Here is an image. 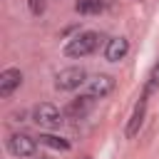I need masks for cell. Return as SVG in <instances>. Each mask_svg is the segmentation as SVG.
I'll list each match as a JSON object with an SVG mask.
<instances>
[{"label": "cell", "mask_w": 159, "mask_h": 159, "mask_svg": "<svg viewBox=\"0 0 159 159\" xmlns=\"http://www.w3.org/2000/svg\"><path fill=\"white\" fill-rule=\"evenodd\" d=\"M87 80H89V77H87V70H84V67H65V70H60V72L55 75V87H57L60 92H75V89H80Z\"/></svg>", "instance_id": "cell-3"}, {"label": "cell", "mask_w": 159, "mask_h": 159, "mask_svg": "<svg viewBox=\"0 0 159 159\" xmlns=\"http://www.w3.org/2000/svg\"><path fill=\"white\" fill-rule=\"evenodd\" d=\"M37 139H40V144H45V147H50L55 152H67L70 149V142L65 137H60V134H52V132H42Z\"/></svg>", "instance_id": "cell-10"}, {"label": "cell", "mask_w": 159, "mask_h": 159, "mask_svg": "<svg viewBox=\"0 0 159 159\" xmlns=\"http://www.w3.org/2000/svg\"><path fill=\"white\" fill-rule=\"evenodd\" d=\"M20 84H22V72L17 67H5L0 72V97L2 99H7Z\"/></svg>", "instance_id": "cell-7"}, {"label": "cell", "mask_w": 159, "mask_h": 159, "mask_svg": "<svg viewBox=\"0 0 159 159\" xmlns=\"http://www.w3.org/2000/svg\"><path fill=\"white\" fill-rule=\"evenodd\" d=\"M32 159H52V157H47V154H32Z\"/></svg>", "instance_id": "cell-14"}, {"label": "cell", "mask_w": 159, "mask_h": 159, "mask_svg": "<svg viewBox=\"0 0 159 159\" xmlns=\"http://www.w3.org/2000/svg\"><path fill=\"white\" fill-rule=\"evenodd\" d=\"M75 10L80 15H99L104 10V0H77Z\"/></svg>", "instance_id": "cell-11"}, {"label": "cell", "mask_w": 159, "mask_h": 159, "mask_svg": "<svg viewBox=\"0 0 159 159\" xmlns=\"http://www.w3.org/2000/svg\"><path fill=\"white\" fill-rule=\"evenodd\" d=\"M32 122H35L40 129L52 132V129H60V127H62L65 112H60V109H57L55 104H50V102H42V104H35V107H32Z\"/></svg>", "instance_id": "cell-2"}, {"label": "cell", "mask_w": 159, "mask_h": 159, "mask_svg": "<svg viewBox=\"0 0 159 159\" xmlns=\"http://www.w3.org/2000/svg\"><path fill=\"white\" fill-rule=\"evenodd\" d=\"M5 144H7V152L12 157H32L37 152V139L30 137L27 132H12Z\"/></svg>", "instance_id": "cell-4"}, {"label": "cell", "mask_w": 159, "mask_h": 159, "mask_svg": "<svg viewBox=\"0 0 159 159\" xmlns=\"http://www.w3.org/2000/svg\"><path fill=\"white\" fill-rule=\"evenodd\" d=\"M99 40H102V35L97 30H82V32H77L75 37H70L65 42V55L67 57H75V60H82V57L97 52Z\"/></svg>", "instance_id": "cell-1"}, {"label": "cell", "mask_w": 159, "mask_h": 159, "mask_svg": "<svg viewBox=\"0 0 159 159\" xmlns=\"http://www.w3.org/2000/svg\"><path fill=\"white\" fill-rule=\"evenodd\" d=\"M84 159H89V157H84Z\"/></svg>", "instance_id": "cell-15"}, {"label": "cell", "mask_w": 159, "mask_h": 159, "mask_svg": "<svg viewBox=\"0 0 159 159\" xmlns=\"http://www.w3.org/2000/svg\"><path fill=\"white\" fill-rule=\"evenodd\" d=\"M127 52H129L127 37H109L107 45H104V60L107 62H119V60L127 57Z\"/></svg>", "instance_id": "cell-9"}, {"label": "cell", "mask_w": 159, "mask_h": 159, "mask_svg": "<svg viewBox=\"0 0 159 159\" xmlns=\"http://www.w3.org/2000/svg\"><path fill=\"white\" fill-rule=\"evenodd\" d=\"M27 7L32 15H42L45 12V0H27Z\"/></svg>", "instance_id": "cell-13"}, {"label": "cell", "mask_w": 159, "mask_h": 159, "mask_svg": "<svg viewBox=\"0 0 159 159\" xmlns=\"http://www.w3.org/2000/svg\"><path fill=\"white\" fill-rule=\"evenodd\" d=\"M94 102H97V99L89 97L87 92L80 94V97H75V99H70V102L65 104V109H62V112H65V119H72V122H75V119H84V117L94 109Z\"/></svg>", "instance_id": "cell-6"}, {"label": "cell", "mask_w": 159, "mask_h": 159, "mask_svg": "<svg viewBox=\"0 0 159 159\" xmlns=\"http://www.w3.org/2000/svg\"><path fill=\"white\" fill-rule=\"evenodd\" d=\"M147 102H149V97L142 94L139 102H137V107H134V112H132V117H129V122H127V129H124L127 139H134L139 134V129L144 124V117H147Z\"/></svg>", "instance_id": "cell-8"}, {"label": "cell", "mask_w": 159, "mask_h": 159, "mask_svg": "<svg viewBox=\"0 0 159 159\" xmlns=\"http://www.w3.org/2000/svg\"><path fill=\"white\" fill-rule=\"evenodd\" d=\"M157 89H159V60L154 62V67H152V72H149V77H147V82H144L142 94H144V97H152Z\"/></svg>", "instance_id": "cell-12"}, {"label": "cell", "mask_w": 159, "mask_h": 159, "mask_svg": "<svg viewBox=\"0 0 159 159\" xmlns=\"http://www.w3.org/2000/svg\"><path fill=\"white\" fill-rule=\"evenodd\" d=\"M114 87H117V80H114L112 75H92V77L84 82V92H87L89 97H94V99L109 97V94L114 92Z\"/></svg>", "instance_id": "cell-5"}]
</instances>
